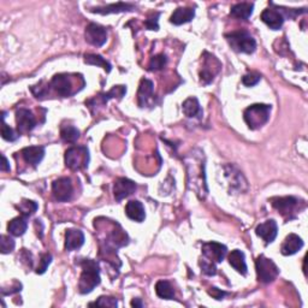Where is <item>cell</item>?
<instances>
[{
	"instance_id": "cell-11",
	"label": "cell",
	"mask_w": 308,
	"mask_h": 308,
	"mask_svg": "<svg viewBox=\"0 0 308 308\" xmlns=\"http://www.w3.org/2000/svg\"><path fill=\"white\" fill-rule=\"evenodd\" d=\"M255 234L265 241L266 244L272 243L276 240L278 234V226L277 223L274 219L266 220L265 223H261L260 225L257 226L255 229Z\"/></svg>"
},
{
	"instance_id": "cell-20",
	"label": "cell",
	"mask_w": 308,
	"mask_h": 308,
	"mask_svg": "<svg viewBox=\"0 0 308 308\" xmlns=\"http://www.w3.org/2000/svg\"><path fill=\"white\" fill-rule=\"evenodd\" d=\"M195 10L190 8H178L175 10V12L171 16L170 22L174 23L175 26H181V24L188 23L194 18Z\"/></svg>"
},
{
	"instance_id": "cell-35",
	"label": "cell",
	"mask_w": 308,
	"mask_h": 308,
	"mask_svg": "<svg viewBox=\"0 0 308 308\" xmlns=\"http://www.w3.org/2000/svg\"><path fill=\"white\" fill-rule=\"evenodd\" d=\"M260 79H261V76L259 75V73L251 72L242 77V83L247 87H253L255 85H258V82L260 81Z\"/></svg>"
},
{
	"instance_id": "cell-31",
	"label": "cell",
	"mask_w": 308,
	"mask_h": 308,
	"mask_svg": "<svg viewBox=\"0 0 308 308\" xmlns=\"http://www.w3.org/2000/svg\"><path fill=\"white\" fill-rule=\"evenodd\" d=\"M125 93H127V88H125L124 86H114L108 93L101 94L100 98H101V100H103V104H105V103H107L110 99H112V98H116V97L123 98Z\"/></svg>"
},
{
	"instance_id": "cell-16",
	"label": "cell",
	"mask_w": 308,
	"mask_h": 308,
	"mask_svg": "<svg viewBox=\"0 0 308 308\" xmlns=\"http://www.w3.org/2000/svg\"><path fill=\"white\" fill-rule=\"evenodd\" d=\"M208 58L205 59V65L202 68L201 72H200V77H201V82L205 83V85H208L209 82H212L213 77L217 72L219 71L220 66H217L215 68V64H218V61H217L216 57H213L211 54H207Z\"/></svg>"
},
{
	"instance_id": "cell-25",
	"label": "cell",
	"mask_w": 308,
	"mask_h": 308,
	"mask_svg": "<svg viewBox=\"0 0 308 308\" xmlns=\"http://www.w3.org/2000/svg\"><path fill=\"white\" fill-rule=\"evenodd\" d=\"M134 9V5L125 4V3H117V4L107 5L105 8H97L90 11L94 13H100V15H108V13H120L124 11H131Z\"/></svg>"
},
{
	"instance_id": "cell-2",
	"label": "cell",
	"mask_w": 308,
	"mask_h": 308,
	"mask_svg": "<svg viewBox=\"0 0 308 308\" xmlns=\"http://www.w3.org/2000/svg\"><path fill=\"white\" fill-rule=\"evenodd\" d=\"M271 113V106L265 104H254L246 108L243 113V118L248 128L252 130L261 128L262 125L267 123Z\"/></svg>"
},
{
	"instance_id": "cell-17",
	"label": "cell",
	"mask_w": 308,
	"mask_h": 308,
	"mask_svg": "<svg viewBox=\"0 0 308 308\" xmlns=\"http://www.w3.org/2000/svg\"><path fill=\"white\" fill-rule=\"evenodd\" d=\"M22 157L28 164H30L31 166L36 167L38 164L41 163V160L45 157V148L44 147L38 146H31L27 147L22 150Z\"/></svg>"
},
{
	"instance_id": "cell-29",
	"label": "cell",
	"mask_w": 308,
	"mask_h": 308,
	"mask_svg": "<svg viewBox=\"0 0 308 308\" xmlns=\"http://www.w3.org/2000/svg\"><path fill=\"white\" fill-rule=\"evenodd\" d=\"M85 62L89 65L101 66V68H103L106 72L111 71V64H110V63H108L106 59L103 58L99 54H86L85 55Z\"/></svg>"
},
{
	"instance_id": "cell-33",
	"label": "cell",
	"mask_w": 308,
	"mask_h": 308,
	"mask_svg": "<svg viewBox=\"0 0 308 308\" xmlns=\"http://www.w3.org/2000/svg\"><path fill=\"white\" fill-rule=\"evenodd\" d=\"M117 300L110 296H100L94 303H89V306H101V307H117Z\"/></svg>"
},
{
	"instance_id": "cell-36",
	"label": "cell",
	"mask_w": 308,
	"mask_h": 308,
	"mask_svg": "<svg viewBox=\"0 0 308 308\" xmlns=\"http://www.w3.org/2000/svg\"><path fill=\"white\" fill-rule=\"evenodd\" d=\"M2 136L3 139L6 140V141H16L17 138H18V135L15 134V131L12 130L11 128L9 127V125H6L4 122H3V127H2Z\"/></svg>"
},
{
	"instance_id": "cell-24",
	"label": "cell",
	"mask_w": 308,
	"mask_h": 308,
	"mask_svg": "<svg viewBox=\"0 0 308 308\" xmlns=\"http://www.w3.org/2000/svg\"><path fill=\"white\" fill-rule=\"evenodd\" d=\"M28 217L21 216L12 219L8 225V231L13 236H22L27 231L28 227Z\"/></svg>"
},
{
	"instance_id": "cell-39",
	"label": "cell",
	"mask_w": 308,
	"mask_h": 308,
	"mask_svg": "<svg viewBox=\"0 0 308 308\" xmlns=\"http://www.w3.org/2000/svg\"><path fill=\"white\" fill-rule=\"evenodd\" d=\"M158 17L159 13H156V15L153 13V15L146 21V27L148 28L149 30H158Z\"/></svg>"
},
{
	"instance_id": "cell-9",
	"label": "cell",
	"mask_w": 308,
	"mask_h": 308,
	"mask_svg": "<svg viewBox=\"0 0 308 308\" xmlns=\"http://www.w3.org/2000/svg\"><path fill=\"white\" fill-rule=\"evenodd\" d=\"M227 253V248L218 242H207L202 244V254L212 262H222Z\"/></svg>"
},
{
	"instance_id": "cell-40",
	"label": "cell",
	"mask_w": 308,
	"mask_h": 308,
	"mask_svg": "<svg viewBox=\"0 0 308 308\" xmlns=\"http://www.w3.org/2000/svg\"><path fill=\"white\" fill-rule=\"evenodd\" d=\"M208 293H209V295H212L216 300H222L223 297L226 295L225 292H222V290H219L217 288H211V290H209Z\"/></svg>"
},
{
	"instance_id": "cell-28",
	"label": "cell",
	"mask_w": 308,
	"mask_h": 308,
	"mask_svg": "<svg viewBox=\"0 0 308 308\" xmlns=\"http://www.w3.org/2000/svg\"><path fill=\"white\" fill-rule=\"evenodd\" d=\"M61 138L64 142H68V143L76 142L80 138L79 129L72 127V125H65V127H63L61 130Z\"/></svg>"
},
{
	"instance_id": "cell-42",
	"label": "cell",
	"mask_w": 308,
	"mask_h": 308,
	"mask_svg": "<svg viewBox=\"0 0 308 308\" xmlns=\"http://www.w3.org/2000/svg\"><path fill=\"white\" fill-rule=\"evenodd\" d=\"M131 306L141 308V307H143V303L141 302V300H140V299H135V300L131 301Z\"/></svg>"
},
{
	"instance_id": "cell-13",
	"label": "cell",
	"mask_w": 308,
	"mask_h": 308,
	"mask_svg": "<svg viewBox=\"0 0 308 308\" xmlns=\"http://www.w3.org/2000/svg\"><path fill=\"white\" fill-rule=\"evenodd\" d=\"M271 204L278 212H281L282 216H289L296 209L299 200L294 197L274 198L271 199Z\"/></svg>"
},
{
	"instance_id": "cell-18",
	"label": "cell",
	"mask_w": 308,
	"mask_h": 308,
	"mask_svg": "<svg viewBox=\"0 0 308 308\" xmlns=\"http://www.w3.org/2000/svg\"><path fill=\"white\" fill-rule=\"evenodd\" d=\"M303 247V241L295 234H290L282 244L281 252L283 255H294Z\"/></svg>"
},
{
	"instance_id": "cell-27",
	"label": "cell",
	"mask_w": 308,
	"mask_h": 308,
	"mask_svg": "<svg viewBox=\"0 0 308 308\" xmlns=\"http://www.w3.org/2000/svg\"><path fill=\"white\" fill-rule=\"evenodd\" d=\"M156 293L160 299L172 300L175 297V292L172 285L167 281H159L156 284Z\"/></svg>"
},
{
	"instance_id": "cell-34",
	"label": "cell",
	"mask_w": 308,
	"mask_h": 308,
	"mask_svg": "<svg viewBox=\"0 0 308 308\" xmlns=\"http://www.w3.org/2000/svg\"><path fill=\"white\" fill-rule=\"evenodd\" d=\"M0 246H2V253L3 254L11 253V252L15 249V241H13L11 237H9L6 235H2Z\"/></svg>"
},
{
	"instance_id": "cell-32",
	"label": "cell",
	"mask_w": 308,
	"mask_h": 308,
	"mask_svg": "<svg viewBox=\"0 0 308 308\" xmlns=\"http://www.w3.org/2000/svg\"><path fill=\"white\" fill-rule=\"evenodd\" d=\"M166 55L164 54H158L156 57L152 58V61L149 63V70L150 71H158V70H162L164 66L166 65Z\"/></svg>"
},
{
	"instance_id": "cell-14",
	"label": "cell",
	"mask_w": 308,
	"mask_h": 308,
	"mask_svg": "<svg viewBox=\"0 0 308 308\" xmlns=\"http://www.w3.org/2000/svg\"><path fill=\"white\" fill-rule=\"evenodd\" d=\"M261 21L272 30H278L284 23V17L277 10L267 9L261 13Z\"/></svg>"
},
{
	"instance_id": "cell-41",
	"label": "cell",
	"mask_w": 308,
	"mask_h": 308,
	"mask_svg": "<svg viewBox=\"0 0 308 308\" xmlns=\"http://www.w3.org/2000/svg\"><path fill=\"white\" fill-rule=\"evenodd\" d=\"M2 158H3L2 171H10V164H9V160L6 159V157H5V156H3Z\"/></svg>"
},
{
	"instance_id": "cell-12",
	"label": "cell",
	"mask_w": 308,
	"mask_h": 308,
	"mask_svg": "<svg viewBox=\"0 0 308 308\" xmlns=\"http://www.w3.org/2000/svg\"><path fill=\"white\" fill-rule=\"evenodd\" d=\"M16 122L20 132H29L33 130L35 125H36V121H35L33 112L26 110V108H20V110H17Z\"/></svg>"
},
{
	"instance_id": "cell-4",
	"label": "cell",
	"mask_w": 308,
	"mask_h": 308,
	"mask_svg": "<svg viewBox=\"0 0 308 308\" xmlns=\"http://www.w3.org/2000/svg\"><path fill=\"white\" fill-rule=\"evenodd\" d=\"M89 163V152L87 147H71L65 153V164L73 171L85 169Z\"/></svg>"
},
{
	"instance_id": "cell-38",
	"label": "cell",
	"mask_w": 308,
	"mask_h": 308,
	"mask_svg": "<svg viewBox=\"0 0 308 308\" xmlns=\"http://www.w3.org/2000/svg\"><path fill=\"white\" fill-rule=\"evenodd\" d=\"M51 261H52V255L51 254H45L44 257L41 258V264L36 270V274H38V275L45 274V272H46L47 267H48V265L51 264Z\"/></svg>"
},
{
	"instance_id": "cell-7",
	"label": "cell",
	"mask_w": 308,
	"mask_h": 308,
	"mask_svg": "<svg viewBox=\"0 0 308 308\" xmlns=\"http://www.w3.org/2000/svg\"><path fill=\"white\" fill-rule=\"evenodd\" d=\"M51 87L63 98L71 97L73 93H76L73 90V82L71 76L66 75V73L55 75L51 81Z\"/></svg>"
},
{
	"instance_id": "cell-3",
	"label": "cell",
	"mask_w": 308,
	"mask_h": 308,
	"mask_svg": "<svg viewBox=\"0 0 308 308\" xmlns=\"http://www.w3.org/2000/svg\"><path fill=\"white\" fill-rule=\"evenodd\" d=\"M225 36L227 41H229L230 46L237 52L251 54L257 48V43H255L253 36L246 30L233 31L231 34H226Z\"/></svg>"
},
{
	"instance_id": "cell-23",
	"label": "cell",
	"mask_w": 308,
	"mask_h": 308,
	"mask_svg": "<svg viewBox=\"0 0 308 308\" xmlns=\"http://www.w3.org/2000/svg\"><path fill=\"white\" fill-rule=\"evenodd\" d=\"M182 110H183V113L189 118L201 117L202 114L201 106L197 98H188L182 105Z\"/></svg>"
},
{
	"instance_id": "cell-22",
	"label": "cell",
	"mask_w": 308,
	"mask_h": 308,
	"mask_svg": "<svg viewBox=\"0 0 308 308\" xmlns=\"http://www.w3.org/2000/svg\"><path fill=\"white\" fill-rule=\"evenodd\" d=\"M253 9L254 5L251 4V3H240V4L234 5L231 8L230 15L237 20L247 21L253 13Z\"/></svg>"
},
{
	"instance_id": "cell-6",
	"label": "cell",
	"mask_w": 308,
	"mask_h": 308,
	"mask_svg": "<svg viewBox=\"0 0 308 308\" xmlns=\"http://www.w3.org/2000/svg\"><path fill=\"white\" fill-rule=\"evenodd\" d=\"M52 191H53L55 200L61 202L69 201L70 199L72 198V192H73L71 180L68 177H62V178H58V180H55L53 182V184H52Z\"/></svg>"
},
{
	"instance_id": "cell-37",
	"label": "cell",
	"mask_w": 308,
	"mask_h": 308,
	"mask_svg": "<svg viewBox=\"0 0 308 308\" xmlns=\"http://www.w3.org/2000/svg\"><path fill=\"white\" fill-rule=\"evenodd\" d=\"M200 266L202 268V272H204L205 275H207V276H215L216 275L217 268H216L215 262H212L209 260H204V261L200 262Z\"/></svg>"
},
{
	"instance_id": "cell-10",
	"label": "cell",
	"mask_w": 308,
	"mask_h": 308,
	"mask_svg": "<svg viewBox=\"0 0 308 308\" xmlns=\"http://www.w3.org/2000/svg\"><path fill=\"white\" fill-rule=\"evenodd\" d=\"M136 183L134 181L129 180V178H118L114 182L113 187V194L117 201L123 200V199L130 197L131 194H134L136 190Z\"/></svg>"
},
{
	"instance_id": "cell-1",
	"label": "cell",
	"mask_w": 308,
	"mask_h": 308,
	"mask_svg": "<svg viewBox=\"0 0 308 308\" xmlns=\"http://www.w3.org/2000/svg\"><path fill=\"white\" fill-rule=\"evenodd\" d=\"M82 267L81 278H80L79 289L81 294H89L97 285L100 284V268L95 260L83 259L80 262Z\"/></svg>"
},
{
	"instance_id": "cell-19",
	"label": "cell",
	"mask_w": 308,
	"mask_h": 308,
	"mask_svg": "<svg viewBox=\"0 0 308 308\" xmlns=\"http://www.w3.org/2000/svg\"><path fill=\"white\" fill-rule=\"evenodd\" d=\"M125 213H127L129 219L138 223H142L146 218L145 207H143V205L138 200H131L128 202L127 207H125Z\"/></svg>"
},
{
	"instance_id": "cell-8",
	"label": "cell",
	"mask_w": 308,
	"mask_h": 308,
	"mask_svg": "<svg viewBox=\"0 0 308 308\" xmlns=\"http://www.w3.org/2000/svg\"><path fill=\"white\" fill-rule=\"evenodd\" d=\"M85 36L87 43L95 47H100L107 41V31L104 27L99 26V24L90 23L86 28Z\"/></svg>"
},
{
	"instance_id": "cell-5",
	"label": "cell",
	"mask_w": 308,
	"mask_h": 308,
	"mask_svg": "<svg viewBox=\"0 0 308 308\" xmlns=\"http://www.w3.org/2000/svg\"><path fill=\"white\" fill-rule=\"evenodd\" d=\"M255 267H257L258 279L262 283L274 282L279 275V268L271 259L260 255L255 261Z\"/></svg>"
},
{
	"instance_id": "cell-15",
	"label": "cell",
	"mask_w": 308,
	"mask_h": 308,
	"mask_svg": "<svg viewBox=\"0 0 308 308\" xmlns=\"http://www.w3.org/2000/svg\"><path fill=\"white\" fill-rule=\"evenodd\" d=\"M85 243V235L79 229H69L65 233V248L66 251H75L81 248Z\"/></svg>"
},
{
	"instance_id": "cell-26",
	"label": "cell",
	"mask_w": 308,
	"mask_h": 308,
	"mask_svg": "<svg viewBox=\"0 0 308 308\" xmlns=\"http://www.w3.org/2000/svg\"><path fill=\"white\" fill-rule=\"evenodd\" d=\"M152 95H153V82L150 81V80H146V79L142 80L138 93L140 106L141 107L146 106Z\"/></svg>"
},
{
	"instance_id": "cell-30",
	"label": "cell",
	"mask_w": 308,
	"mask_h": 308,
	"mask_svg": "<svg viewBox=\"0 0 308 308\" xmlns=\"http://www.w3.org/2000/svg\"><path fill=\"white\" fill-rule=\"evenodd\" d=\"M16 208L20 209V212L22 213V216L29 217L33 215V213L36 212L37 204L35 201H31V200H23L20 205L16 206Z\"/></svg>"
},
{
	"instance_id": "cell-21",
	"label": "cell",
	"mask_w": 308,
	"mask_h": 308,
	"mask_svg": "<svg viewBox=\"0 0 308 308\" xmlns=\"http://www.w3.org/2000/svg\"><path fill=\"white\" fill-rule=\"evenodd\" d=\"M229 264L236 270L237 272L241 275H247V264L246 258H244V253L239 249L233 251L229 255Z\"/></svg>"
}]
</instances>
